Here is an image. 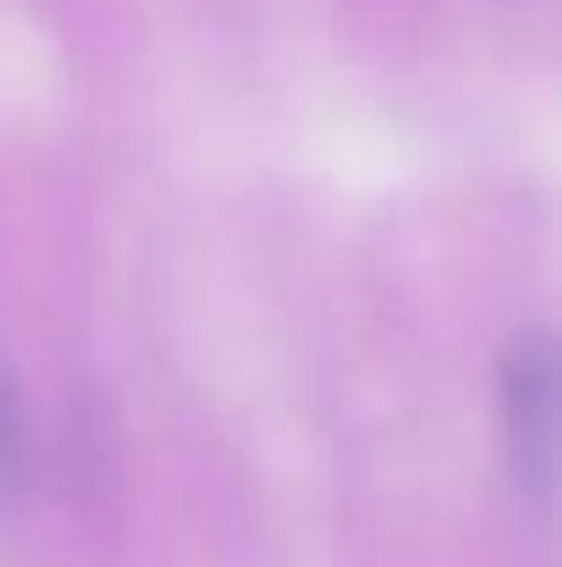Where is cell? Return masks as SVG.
I'll list each match as a JSON object with an SVG mask.
<instances>
[{
    "label": "cell",
    "mask_w": 562,
    "mask_h": 567,
    "mask_svg": "<svg viewBox=\"0 0 562 567\" xmlns=\"http://www.w3.org/2000/svg\"><path fill=\"white\" fill-rule=\"evenodd\" d=\"M497 435L524 507L552 513L558 491V342L546 320L508 331L497 353Z\"/></svg>",
    "instance_id": "1"
},
{
    "label": "cell",
    "mask_w": 562,
    "mask_h": 567,
    "mask_svg": "<svg viewBox=\"0 0 562 567\" xmlns=\"http://www.w3.org/2000/svg\"><path fill=\"white\" fill-rule=\"evenodd\" d=\"M33 474V452H28V413H22V385L11 375L6 353H0V507H17Z\"/></svg>",
    "instance_id": "2"
}]
</instances>
